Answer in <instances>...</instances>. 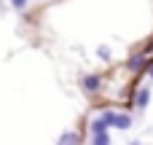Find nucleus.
<instances>
[{"mask_svg":"<svg viewBox=\"0 0 153 145\" xmlns=\"http://www.w3.org/2000/svg\"><path fill=\"white\" fill-rule=\"evenodd\" d=\"M100 118L105 121V126H116V129H129V126L134 124L132 116H126V113H116V110H105Z\"/></svg>","mask_w":153,"mask_h":145,"instance_id":"1","label":"nucleus"},{"mask_svg":"<svg viewBox=\"0 0 153 145\" xmlns=\"http://www.w3.org/2000/svg\"><path fill=\"white\" fill-rule=\"evenodd\" d=\"M81 86H83V91L94 94V91L102 86V78H100V75H83V78H81Z\"/></svg>","mask_w":153,"mask_h":145,"instance_id":"2","label":"nucleus"},{"mask_svg":"<svg viewBox=\"0 0 153 145\" xmlns=\"http://www.w3.org/2000/svg\"><path fill=\"white\" fill-rule=\"evenodd\" d=\"M148 102H151V89H140V91H137V97H134V108L143 113V110L148 108Z\"/></svg>","mask_w":153,"mask_h":145,"instance_id":"3","label":"nucleus"},{"mask_svg":"<svg viewBox=\"0 0 153 145\" xmlns=\"http://www.w3.org/2000/svg\"><path fill=\"white\" fill-rule=\"evenodd\" d=\"M78 143H81V137L75 132H62V137H59L56 145H78Z\"/></svg>","mask_w":153,"mask_h":145,"instance_id":"4","label":"nucleus"},{"mask_svg":"<svg viewBox=\"0 0 153 145\" xmlns=\"http://www.w3.org/2000/svg\"><path fill=\"white\" fill-rule=\"evenodd\" d=\"M94 140H91V145H110V135L108 132H97V135H91Z\"/></svg>","mask_w":153,"mask_h":145,"instance_id":"5","label":"nucleus"},{"mask_svg":"<svg viewBox=\"0 0 153 145\" xmlns=\"http://www.w3.org/2000/svg\"><path fill=\"white\" fill-rule=\"evenodd\" d=\"M143 62H145V54H134V57L129 59V70H137V67H143Z\"/></svg>","mask_w":153,"mask_h":145,"instance_id":"6","label":"nucleus"},{"mask_svg":"<svg viewBox=\"0 0 153 145\" xmlns=\"http://www.w3.org/2000/svg\"><path fill=\"white\" fill-rule=\"evenodd\" d=\"M89 129H91V135H97V132H108V126H105V121H102V118H94Z\"/></svg>","mask_w":153,"mask_h":145,"instance_id":"7","label":"nucleus"},{"mask_svg":"<svg viewBox=\"0 0 153 145\" xmlns=\"http://www.w3.org/2000/svg\"><path fill=\"white\" fill-rule=\"evenodd\" d=\"M97 57H100V59H110V48H108V46H100V48H97Z\"/></svg>","mask_w":153,"mask_h":145,"instance_id":"8","label":"nucleus"},{"mask_svg":"<svg viewBox=\"0 0 153 145\" xmlns=\"http://www.w3.org/2000/svg\"><path fill=\"white\" fill-rule=\"evenodd\" d=\"M27 3H30V0H11V5H13L16 11H24V8H27Z\"/></svg>","mask_w":153,"mask_h":145,"instance_id":"9","label":"nucleus"},{"mask_svg":"<svg viewBox=\"0 0 153 145\" xmlns=\"http://www.w3.org/2000/svg\"><path fill=\"white\" fill-rule=\"evenodd\" d=\"M148 78H153V65H151V67H148Z\"/></svg>","mask_w":153,"mask_h":145,"instance_id":"10","label":"nucleus"},{"mask_svg":"<svg viewBox=\"0 0 153 145\" xmlns=\"http://www.w3.org/2000/svg\"><path fill=\"white\" fill-rule=\"evenodd\" d=\"M129 145H143V143H137V140H132V143H129Z\"/></svg>","mask_w":153,"mask_h":145,"instance_id":"11","label":"nucleus"}]
</instances>
